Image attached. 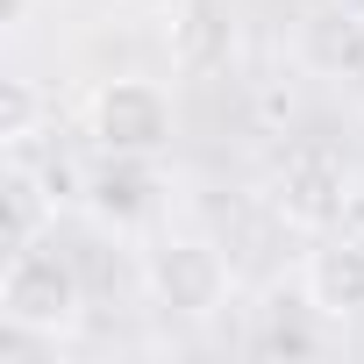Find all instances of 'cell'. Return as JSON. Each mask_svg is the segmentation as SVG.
Here are the masks:
<instances>
[{
  "mask_svg": "<svg viewBox=\"0 0 364 364\" xmlns=\"http://www.w3.org/2000/svg\"><path fill=\"white\" fill-rule=\"evenodd\" d=\"M15 8H22V0H15Z\"/></svg>",
  "mask_w": 364,
  "mask_h": 364,
  "instance_id": "obj_12",
  "label": "cell"
},
{
  "mask_svg": "<svg viewBox=\"0 0 364 364\" xmlns=\"http://www.w3.org/2000/svg\"><path fill=\"white\" fill-rule=\"evenodd\" d=\"M129 8H143V15H178L186 0H129Z\"/></svg>",
  "mask_w": 364,
  "mask_h": 364,
  "instance_id": "obj_11",
  "label": "cell"
},
{
  "mask_svg": "<svg viewBox=\"0 0 364 364\" xmlns=\"http://www.w3.org/2000/svg\"><path fill=\"white\" fill-rule=\"evenodd\" d=\"M93 208L107 215V222H136L143 208H150V193H157V178H150V157H114L107 171H93Z\"/></svg>",
  "mask_w": 364,
  "mask_h": 364,
  "instance_id": "obj_7",
  "label": "cell"
},
{
  "mask_svg": "<svg viewBox=\"0 0 364 364\" xmlns=\"http://www.w3.org/2000/svg\"><path fill=\"white\" fill-rule=\"evenodd\" d=\"M36 114H43V100H36L29 79H8V86H0V143H29V136H36Z\"/></svg>",
  "mask_w": 364,
  "mask_h": 364,
  "instance_id": "obj_9",
  "label": "cell"
},
{
  "mask_svg": "<svg viewBox=\"0 0 364 364\" xmlns=\"http://www.w3.org/2000/svg\"><path fill=\"white\" fill-rule=\"evenodd\" d=\"M0 321L15 336H72L86 321V286H79V264L50 243H22L0 264Z\"/></svg>",
  "mask_w": 364,
  "mask_h": 364,
  "instance_id": "obj_1",
  "label": "cell"
},
{
  "mask_svg": "<svg viewBox=\"0 0 364 364\" xmlns=\"http://www.w3.org/2000/svg\"><path fill=\"white\" fill-rule=\"evenodd\" d=\"M257 350H264V357H314V350H321V336H314V328H300V321H272V328L257 336Z\"/></svg>",
  "mask_w": 364,
  "mask_h": 364,
  "instance_id": "obj_10",
  "label": "cell"
},
{
  "mask_svg": "<svg viewBox=\"0 0 364 364\" xmlns=\"http://www.w3.org/2000/svg\"><path fill=\"white\" fill-rule=\"evenodd\" d=\"M86 129L107 157H157L171 143V100L157 79H107L86 107Z\"/></svg>",
  "mask_w": 364,
  "mask_h": 364,
  "instance_id": "obj_3",
  "label": "cell"
},
{
  "mask_svg": "<svg viewBox=\"0 0 364 364\" xmlns=\"http://www.w3.org/2000/svg\"><path fill=\"white\" fill-rule=\"evenodd\" d=\"M272 208H279L293 229H328V222H343V215H350V171H343V157H328L321 143L286 150L279 171H272Z\"/></svg>",
  "mask_w": 364,
  "mask_h": 364,
  "instance_id": "obj_4",
  "label": "cell"
},
{
  "mask_svg": "<svg viewBox=\"0 0 364 364\" xmlns=\"http://www.w3.org/2000/svg\"><path fill=\"white\" fill-rule=\"evenodd\" d=\"M36 229H43V186L29 171H8V186H0V250L36 243Z\"/></svg>",
  "mask_w": 364,
  "mask_h": 364,
  "instance_id": "obj_8",
  "label": "cell"
},
{
  "mask_svg": "<svg viewBox=\"0 0 364 364\" xmlns=\"http://www.w3.org/2000/svg\"><path fill=\"white\" fill-rule=\"evenodd\" d=\"M229 15L215 8V0H186L178 8V22H171V65L178 72H215V65H229Z\"/></svg>",
  "mask_w": 364,
  "mask_h": 364,
  "instance_id": "obj_6",
  "label": "cell"
},
{
  "mask_svg": "<svg viewBox=\"0 0 364 364\" xmlns=\"http://www.w3.org/2000/svg\"><path fill=\"white\" fill-rule=\"evenodd\" d=\"M143 286L171 321H215L229 300V257L200 236H164L143 257Z\"/></svg>",
  "mask_w": 364,
  "mask_h": 364,
  "instance_id": "obj_2",
  "label": "cell"
},
{
  "mask_svg": "<svg viewBox=\"0 0 364 364\" xmlns=\"http://www.w3.org/2000/svg\"><path fill=\"white\" fill-rule=\"evenodd\" d=\"M300 293L321 321H357L364 314V243L357 236H328L321 250H307Z\"/></svg>",
  "mask_w": 364,
  "mask_h": 364,
  "instance_id": "obj_5",
  "label": "cell"
}]
</instances>
